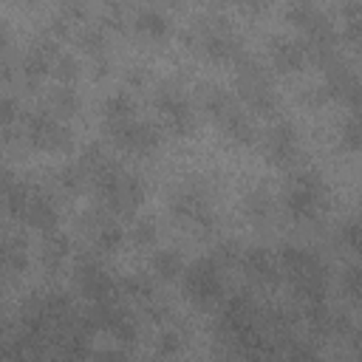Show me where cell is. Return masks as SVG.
Segmentation results:
<instances>
[{
	"label": "cell",
	"mask_w": 362,
	"mask_h": 362,
	"mask_svg": "<svg viewBox=\"0 0 362 362\" xmlns=\"http://www.w3.org/2000/svg\"><path fill=\"white\" fill-rule=\"evenodd\" d=\"M323 193L326 190L317 173H300L292 179V187L286 190V207L298 221H309L323 204Z\"/></svg>",
	"instance_id": "6da1fadb"
},
{
	"label": "cell",
	"mask_w": 362,
	"mask_h": 362,
	"mask_svg": "<svg viewBox=\"0 0 362 362\" xmlns=\"http://www.w3.org/2000/svg\"><path fill=\"white\" fill-rule=\"evenodd\" d=\"M184 286H187V298L195 303H209L221 295V277L212 260H201L195 263L187 274H184Z\"/></svg>",
	"instance_id": "7a4b0ae2"
},
{
	"label": "cell",
	"mask_w": 362,
	"mask_h": 362,
	"mask_svg": "<svg viewBox=\"0 0 362 362\" xmlns=\"http://www.w3.org/2000/svg\"><path fill=\"white\" fill-rule=\"evenodd\" d=\"M156 108L165 113L167 125H170L176 133H181V136L193 133V127H195V116L190 113L187 102H181L176 94H170V91H162V94L156 97Z\"/></svg>",
	"instance_id": "3957f363"
},
{
	"label": "cell",
	"mask_w": 362,
	"mask_h": 362,
	"mask_svg": "<svg viewBox=\"0 0 362 362\" xmlns=\"http://www.w3.org/2000/svg\"><path fill=\"white\" fill-rule=\"evenodd\" d=\"M298 153V133L292 125H277L272 133H269V162H277V165H292Z\"/></svg>",
	"instance_id": "277c9868"
},
{
	"label": "cell",
	"mask_w": 362,
	"mask_h": 362,
	"mask_svg": "<svg viewBox=\"0 0 362 362\" xmlns=\"http://www.w3.org/2000/svg\"><path fill=\"white\" fill-rule=\"evenodd\" d=\"M20 221H23V224H29V227H37V230L54 232V227H57V207L51 204V198H46L43 193H37V190H34Z\"/></svg>",
	"instance_id": "5b68a950"
},
{
	"label": "cell",
	"mask_w": 362,
	"mask_h": 362,
	"mask_svg": "<svg viewBox=\"0 0 362 362\" xmlns=\"http://www.w3.org/2000/svg\"><path fill=\"white\" fill-rule=\"evenodd\" d=\"M272 60L280 71H298L306 62V46L292 40H274L272 43Z\"/></svg>",
	"instance_id": "8992f818"
},
{
	"label": "cell",
	"mask_w": 362,
	"mask_h": 362,
	"mask_svg": "<svg viewBox=\"0 0 362 362\" xmlns=\"http://www.w3.org/2000/svg\"><path fill=\"white\" fill-rule=\"evenodd\" d=\"M244 263H246V269H249L252 277H258V280H263V283H277V269H274V260H272L269 252H263V249H249V255L244 258Z\"/></svg>",
	"instance_id": "52a82bcc"
},
{
	"label": "cell",
	"mask_w": 362,
	"mask_h": 362,
	"mask_svg": "<svg viewBox=\"0 0 362 362\" xmlns=\"http://www.w3.org/2000/svg\"><path fill=\"white\" fill-rule=\"evenodd\" d=\"M136 32L139 34H148L153 40H162L167 34V20L159 12H153V9H144V12L136 15Z\"/></svg>",
	"instance_id": "ba28073f"
},
{
	"label": "cell",
	"mask_w": 362,
	"mask_h": 362,
	"mask_svg": "<svg viewBox=\"0 0 362 362\" xmlns=\"http://www.w3.org/2000/svg\"><path fill=\"white\" fill-rule=\"evenodd\" d=\"M204 51H207L212 60L224 62V60H232V57L238 54V43H235L232 37H227V34H212V37H207Z\"/></svg>",
	"instance_id": "9c48e42d"
},
{
	"label": "cell",
	"mask_w": 362,
	"mask_h": 362,
	"mask_svg": "<svg viewBox=\"0 0 362 362\" xmlns=\"http://www.w3.org/2000/svg\"><path fill=\"white\" fill-rule=\"evenodd\" d=\"M51 71V54H46L43 48H34L32 54H26L23 60V77L29 80H40Z\"/></svg>",
	"instance_id": "30bf717a"
},
{
	"label": "cell",
	"mask_w": 362,
	"mask_h": 362,
	"mask_svg": "<svg viewBox=\"0 0 362 362\" xmlns=\"http://www.w3.org/2000/svg\"><path fill=\"white\" fill-rule=\"evenodd\" d=\"M65 258H68V238H62V235H57V232H54V235L46 241L43 263H46L48 269H60Z\"/></svg>",
	"instance_id": "8fae6325"
},
{
	"label": "cell",
	"mask_w": 362,
	"mask_h": 362,
	"mask_svg": "<svg viewBox=\"0 0 362 362\" xmlns=\"http://www.w3.org/2000/svg\"><path fill=\"white\" fill-rule=\"evenodd\" d=\"M153 269H156V274L165 277V280H173V277H179V274L184 272L181 258H179L176 252H159V255L153 258Z\"/></svg>",
	"instance_id": "7c38bea8"
},
{
	"label": "cell",
	"mask_w": 362,
	"mask_h": 362,
	"mask_svg": "<svg viewBox=\"0 0 362 362\" xmlns=\"http://www.w3.org/2000/svg\"><path fill=\"white\" fill-rule=\"evenodd\" d=\"M130 113H133V102H130L127 94H116L105 102V119L108 122H125V119H130Z\"/></svg>",
	"instance_id": "4fadbf2b"
},
{
	"label": "cell",
	"mask_w": 362,
	"mask_h": 362,
	"mask_svg": "<svg viewBox=\"0 0 362 362\" xmlns=\"http://www.w3.org/2000/svg\"><path fill=\"white\" fill-rule=\"evenodd\" d=\"M342 144L348 151H362V111L345 122L342 127Z\"/></svg>",
	"instance_id": "5bb4252c"
},
{
	"label": "cell",
	"mask_w": 362,
	"mask_h": 362,
	"mask_svg": "<svg viewBox=\"0 0 362 362\" xmlns=\"http://www.w3.org/2000/svg\"><path fill=\"white\" fill-rule=\"evenodd\" d=\"M97 244H99V249H105V252H111V249H116L119 244H122V230L116 227V224H102L99 230H97Z\"/></svg>",
	"instance_id": "9a60e30c"
},
{
	"label": "cell",
	"mask_w": 362,
	"mask_h": 362,
	"mask_svg": "<svg viewBox=\"0 0 362 362\" xmlns=\"http://www.w3.org/2000/svg\"><path fill=\"white\" fill-rule=\"evenodd\" d=\"M77 74H80L77 60H74V57L60 54V57H57V68H54V77H57L60 83H74V80H77Z\"/></svg>",
	"instance_id": "2e32d148"
},
{
	"label": "cell",
	"mask_w": 362,
	"mask_h": 362,
	"mask_svg": "<svg viewBox=\"0 0 362 362\" xmlns=\"http://www.w3.org/2000/svg\"><path fill=\"white\" fill-rule=\"evenodd\" d=\"M286 18H288V23H295V26H303V29H306L309 20L314 18V6L309 4V0H298V4L288 6Z\"/></svg>",
	"instance_id": "e0dca14e"
},
{
	"label": "cell",
	"mask_w": 362,
	"mask_h": 362,
	"mask_svg": "<svg viewBox=\"0 0 362 362\" xmlns=\"http://www.w3.org/2000/svg\"><path fill=\"white\" fill-rule=\"evenodd\" d=\"M342 244L351 246L354 252H362V215H356L342 227Z\"/></svg>",
	"instance_id": "ac0fdd59"
},
{
	"label": "cell",
	"mask_w": 362,
	"mask_h": 362,
	"mask_svg": "<svg viewBox=\"0 0 362 362\" xmlns=\"http://www.w3.org/2000/svg\"><path fill=\"white\" fill-rule=\"evenodd\" d=\"M54 108L60 111V113H77L80 111V99H77V94L74 91H68V88H60V91H54Z\"/></svg>",
	"instance_id": "d6986e66"
},
{
	"label": "cell",
	"mask_w": 362,
	"mask_h": 362,
	"mask_svg": "<svg viewBox=\"0 0 362 362\" xmlns=\"http://www.w3.org/2000/svg\"><path fill=\"white\" fill-rule=\"evenodd\" d=\"M345 288H348V295L362 303V266H351L348 274H345Z\"/></svg>",
	"instance_id": "ffe728a7"
},
{
	"label": "cell",
	"mask_w": 362,
	"mask_h": 362,
	"mask_svg": "<svg viewBox=\"0 0 362 362\" xmlns=\"http://www.w3.org/2000/svg\"><path fill=\"white\" fill-rule=\"evenodd\" d=\"M342 37L351 43V46H356V48H362V15H356V18H345V29H342Z\"/></svg>",
	"instance_id": "44dd1931"
},
{
	"label": "cell",
	"mask_w": 362,
	"mask_h": 362,
	"mask_svg": "<svg viewBox=\"0 0 362 362\" xmlns=\"http://www.w3.org/2000/svg\"><path fill=\"white\" fill-rule=\"evenodd\" d=\"M246 212H249V215H255V218L266 215V212H269V195H266L263 190L252 193V195L246 198Z\"/></svg>",
	"instance_id": "7402d4cb"
},
{
	"label": "cell",
	"mask_w": 362,
	"mask_h": 362,
	"mask_svg": "<svg viewBox=\"0 0 362 362\" xmlns=\"http://www.w3.org/2000/svg\"><path fill=\"white\" fill-rule=\"evenodd\" d=\"M133 241L141 244V246L153 244V241H156V227H153L151 221H139V224L133 227Z\"/></svg>",
	"instance_id": "603a6c76"
},
{
	"label": "cell",
	"mask_w": 362,
	"mask_h": 362,
	"mask_svg": "<svg viewBox=\"0 0 362 362\" xmlns=\"http://www.w3.org/2000/svg\"><path fill=\"white\" fill-rule=\"evenodd\" d=\"M125 288H127V295L141 298V300H148V298L153 295V286H151L148 280H141V277H130V280L125 283Z\"/></svg>",
	"instance_id": "cb8c5ba5"
},
{
	"label": "cell",
	"mask_w": 362,
	"mask_h": 362,
	"mask_svg": "<svg viewBox=\"0 0 362 362\" xmlns=\"http://www.w3.org/2000/svg\"><path fill=\"white\" fill-rule=\"evenodd\" d=\"M102 46H105L102 32L91 29V32H85V34H83V48H85V51H91V54H102Z\"/></svg>",
	"instance_id": "d4e9b609"
},
{
	"label": "cell",
	"mask_w": 362,
	"mask_h": 362,
	"mask_svg": "<svg viewBox=\"0 0 362 362\" xmlns=\"http://www.w3.org/2000/svg\"><path fill=\"white\" fill-rule=\"evenodd\" d=\"M15 116H18V105H15V99H4V119H6V127H12L15 125Z\"/></svg>",
	"instance_id": "484cf974"
},
{
	"label": "cell",
	"mask_w": 362,
	"mask_h": 362,
	"mask_svg": "<svg viewBox=\"0 0 362 362\" xmlns=\"http://www.w3.org/2000/svg\"><path fill=\"white\" fill-rule=\"evenodd\" d=\"M162 340H165V342H162V348H159L162 354H173V351H179V348H181V340H179L176 334H167V337H162Z\"/></svg>",
	"instance_id": "4316f807"
},
{
	"label": "cell",
	"mask_w": 362,
	"mask_h": 362,
	"mask_svg": "<svg viewBox=\"0 0 362 362\" xmlns=\"http://www.w3.org/2000/svg\"><path fill=\"white\" fill-rule=\"evenodd\" d=\"M241 4L249 9V12H260L266 6V0H241Z\"/></svg>",
	"instance_id": "83f0119b"
}]
</instances>
